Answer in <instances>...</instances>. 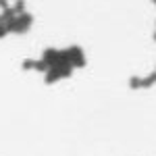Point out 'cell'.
I'll use <instances>...</instances> for the list:
<instances>
[{"instance_id": "6da1fadb", "label": "cell", "mask_w": 156, "mask_h": 156, "mask_svg": "<svg viewBox=\"0 0 156 156\" xmlns=\"http://www.w3.org/2000/svg\"><path fill=\"white\" fill-rule=\"evenodd\" d=\"M69 50V54H71V67L73 69H83L85 67V56H83V50L79 48V46H71Z\"/></svg>"}, {"instance_id": "7a4b0ae2", "label": "cell", "mask_w": 156, "mask_h": 156, "mask_svg": "<svg viewBox=\"0 0 156 156\" xmlns=\"http://www.w3.org/2000/svg\"><path fill=\"white\" fill-rule=\"evenodd\" d=\"M58 58H60L58 50H54V48H46V50H44V54H42V60L48 65V69H50V67H56V65H58Z\"/></svg>"}, {"instance_id": "3957f363", "label": "cell", "mask_w": 156, "mask_h": 156, "mask_svg": "<svg viewBox=\"0 0 156 156\" xmlns=\"http://www.w3.org/2000/svg\"><path fill=\"white\" fill-rule=\"evenodd\" d=\"M17 19H19V23L23 25V27H27V29L31 27V23H34V17H31L29 12H23V15H19Z\"/></svg>"}, {"instance_id": "277c9868", "label": "cell", "mask_w": 156, "mask_h": 156, "mask_svg": "<svg viewBox=\"0 0 156 156\" xmlns=\"http://www.w3.org/2000/svg\"><path fill=\"white\" fill-rule=\"evenodd\" d=\"M154 81H156V73H150L146 79H142V81H140V87H152V85H154Z\"/></svg>"}, {"instance_id": "5b68a950", "label": "cell", "mask_w": 156, "mask_h": 156, "mask_svg": "<svg viewBox=\"0 0 156 156\" xmlns=\"http://www.w3.org/2000/svg\"><path fill=\"white\" fill-rule=\"evenodd\" d=\"M34 69H36V71H40V73H46V71H48V65L40 58V60H34Z\"/></svg>"}, {"instance_id": "8992f818", "label": "cell", "mask_w": 156, "mask_h": 156, "mask_svg": "<svg viewBox=\"0 0 156 156\" xmlns=\"http://www.w3.org/2000/svg\"><path fill=\"white\" fill-rule=\"evenodd\" d=\"M12 11H15L17 17H19V15H23V12H25V2H23V0H17V2H15V6H12Z\"/></svg>"}, {"instance_id": "52a82bcc", "label": "cell", "mask_w": 156, "mask_h": 156, "mask_svg": "<svg viewBox=\"0 0 156 156\" xmlns=\"http://www.w3.org/2000/svg\"><path fill=\"white\" fill-rule=\"evenodd\" d=\"M21 69H23V71H31V69H34V58H25L23 62H21Z\"/></svg>"}, {"instance_id": "ba28073f", "label": "cell", "mask_w": 156, "mask_h": 156, "mask_svg": "<svg viewBox=\"0 0 156 156\" xmlns=\"http://www.w3.org/2000/svg\"><path fill=\"white\" fill-rule=\"evenodd\" d=\"M140 81H142L140 77H131V79H129V87H131V90H140Z\"/></svg>"}, {"instance_id": "9c48e42d", "label": "cell", "mask_w": 156, "mask_h": 156, "mask_svg": "<svg viewBox=\"0 0 156 156\" xmlns=\"http://www.w3.org/2000/svg\"><path fill=\"white\" fill-rule=\"evenodd\" d=\"M0 9L6 11V9H9V2H6V0H0Z\"/></svg>"}, {"instance_id": "30bf717a", "label": "cell", "mask_w": 156, "mask_h": 156, "mask_svg": "<svg viewBox=\"0 0 156 156\" xmlns=\"http://www.w3.org/2000/svg\"><path fill=\"white\" fill-rule=\"evenodd\" d=\"M6 36V29H4V27H0V37H4Z\"/></svg>"}]
</instances>
